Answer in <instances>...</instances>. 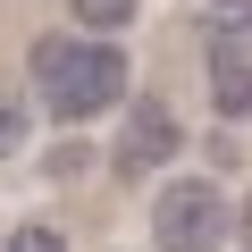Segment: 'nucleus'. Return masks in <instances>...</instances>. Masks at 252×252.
Listing matches in <instances>:
<instances>
[{
  "mask_svg": "<svg viewBox=\"0 0 252 252\" xmlns=\"http://www.w3.org/2000/svg\"><path fill=\"white\" fill-rule=\"evenodd\" d=\"M26 76H34V101L59 126H93L126 101V51L101 42V34H42L26 51Z\"/></svg>",
  "mask_w": 252,
  "mask_h": 252,
  "instance_id": "obj_1",
  "label": "nucleus"
},
{
  "mask_svg": "<svg viewBox=\"0 0 252 252\" xmlns=\"http://www.w3.org/2000/svg\"><path fill=\"white\" fill-rule=\"evenodd\" d=\"M227 193L210 185V177H177V185H160V202H152V244L160 252H219L227 244Z\"/></svg>",
  "mask_w": 252,
  "mask_h": 252,
  "instance_id": "obj_2",
  "label": "nucleus"
},
{
  "mask_svg": "<svg viewBox=\"0 0 252 252\" xmlns=\"http://www.w3.org/2000/svg\"><path fill=\"white\" fill-rule=\"evenodd\" d=\"M177 152H185V126H177V109H168V101H126V118H118V143H109V168H118V185H135V177L168 168Z\"/></svg>",
  "mask_w": 252,
  "mask_h": 252,
  "instance_id": "obj_3",
  "label": "nucleus"
},
{
  "mask_svg": "<svg viewBox=\"0 0 252 252\" xmlns=\"http://www.w3.org/2000/svg\"><path fill=\"white\" fill-rule=\"evenodd\" d=\"M210 109H219L227 126L252 118V51H244V59H210Z\"/></svg>",
  "mask_w": 252,
  "mask_h": 252,
  "instance_id": "obj_4",
  "label": "nucleus"
},
{
  "mask_svg": "<svg viewBox=\"0 0 252 252\" xmlns=\"http://www.w3.org/2000/svg\"><path fill=\"white\" fill-rule=\"evenodd\" d=\"M26 126H34V109L0 84V160H17V152H26Z\"/></svg>",
  "mask_w": 252,
  "mask_h": 252,
  "instance_id": "obj_5",
  "label": "nucleus"
},
{
  "mask_svg": "<svg viewBox=\"0 0 252 252\" xmlns=\"http://www.w3.org/2000/svg\"><path fill=\"white\" fill-rule=\"evenodd\" d=\"M67 9H76V26H93V34H118L143 0H67Z\"/></svg>",
  "mask_w": 252,
  "mask_h": 252,
  "instance_id": "obj_6",
  "label": "nucleus"
},
{
  "mask_svg": "<svg viewBox=\"0 0 252 252\" xmlns=\"http://www.w3.org/2000/svg\"><path fill=\"white\" fill-rule=\"evenodd\" d=\"M9 252H67V235H59V227H42V219H26V227L9 235Z\"/></svg>",
  "mask_w": 252,
  "mask_h": 252,
  "instance_id": "obj_7",
  "label": "nucleus"
},
{
  "mask_svg": "<svg viewBox=\"0 0 252 252\" xmlns=\"http://www.w3.org/2000/svg\"><path fill=\"white\" fill-rule=\"evenodd\" d=\"M51 177H84V143H59L51 152Z\"/></svg>",
  "mask_w": 252,
  "mask_h": 252,
  "instance_id": "obj_8",
  "label": "nucleus"
},
{
  "mask_svg": "<svg viewBox=\"0 0 252 252\" xmlns=\"http://www.w3.org/2000/svg\"><path fill=\"white\" fill-rule=\"evenodd\" d=\"M244 252H252V202H244Z\"/></svg>",
  "mask_w": 252,
  "mask_h": 252,
  "instance_id": "obj_9",
  "label": "nucleus"
},
{
  "mask_svg": "<svg viewBox=\"0 0 252 252\" xmlns=\"http://www.w3.org/2000/svg\"><path fill=\"white\" fill-rule=\"evenodd\" d=\"M219 9H252V0H219Z\"/></svg>",
  "mask_w": 252,
  "mask_h": 252,
  "instance_id": "obj_10",
  "label": "nucleus"
}]
</instances>
